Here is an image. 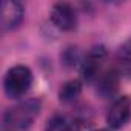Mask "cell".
Listing matches in <instances>:
<instances>
[{"instance_id": "1", "label": "cell", "mask_w": 131, "mask_h": 131, "mask_svg": "<svg viewBox=\"0 0 131 131\" xmlns=\"http://www.w3.org/2000/svg\"><path fill=\"white\" fill-rule=\"evenodd\" d=\"M42 102L39 99H26L5 111L2 119V131H23L31 126L39 116Z\"/></svg>"}, {"instance_id": "11", "label": "cell", "mask_w": 131, "mask_h": 131, "mask_svg": "<svg viewBox=\"0 0 131 131\" xmlns=\"http://www.w3.org/2000/svg\"><path fill=\"white\" fill-rule=\"evenodd\" d=\"M94 131H111V129H108V128H100V129H94Z\"/></svg>"}, {"instance_id": "3", "label": "cell", "mask_w": 131, "mask_h": 131, "mask_svg": "<svg viewBox=\"0 0 131 131\" xmlns=\"http://www.w3.org/2000/svg\"><path fill=\"white\" fill-rule=\"evenodd\" d=\"M51 22L62 31H73L77 26V13L70 3H56L51 8Z\"/></svg>"}, {"instance_id": "7", "label": "cell", "mask_w": 131, "mask_h": 131, "mask_svg": "<svg viewBox=\"0 0 131 131\" xmlns=\"http://www.w3.org/2000/svg\"><path fill=\"white\" fill-rule=\"evenodd\" d=\"M119 76H120V73L116 68L102 71V74L97 77V93L102 97L114 96L119 88Z\"/></svg>"}, {"instance_id": "10", "label": "cell", "mask_w": 131, "mask_h": 131, "mask_svg": "<svg viewBox=\"0 0 131 131\" xmlns=\"http://www.w3.org/2000/svg\"><path fill=\"white\" fill-rule=\"evenodd\" d=\"M45 131H74V126L65 116L56 114L48 120Z\"/></svg>"}, {"instance_id": "4", "label": "cell", "mask_w": 131, "mask_h": 131, "mask_svg": "<svg viewBox=\"0 0 131 131\" xmlns=\"http://www.w3.org/2000/svg\"><path fill=\"white\" fill-rule=\"evenodd\" d=\"M105 57H106V51L103 46H96L86 54V57L82 63V74H83L85 80H88V82L97 80V77L102 74L100 68H102Z\"/></svg>"}, {"instance_id": "8", "label": "cell", "mask_w": 131, "mask_h": 131, "mask_svg": "<svg viewBox=\"0 0 131 131\" xmlns=\"http://www.w3.org/2000/svg\"><path fill=\"white\" fill-rule=\"evenodd\" d=\"M82 93V83L80 80H70L67 82L62 88H60V93H59V99L63 102V103H71L74 102Z\"/></svg>"}, {"instance_id": "5", "label": "cell", "mask_w": 131, "mask_h": 131, "mask_svg": "<svg viewBox=\"0 0 131 131\" xmlns=\"http://www.w3.org/2000/svg\"><path fill=\"white\" fill-rule=\"evenodd\" d=\"M131 114V100L129 97L123 96L114 100V103L111 105L108 116H106V122L110 123V126L113 128H122Z\"/></svg>"}, {"instance_id": "2", "label": "cell", "mask_w": 131, "mask_h": 131, "mask_svg": "<svg viewBox=\"0 0 131 131\" xmlns=\"http://www.w3.org/2000/svg\"><path fill=\"white\" fill-rule=\"evenodd\" d=\"M31 83H32V73L28 67H23V65H17V67L11 68L6 73L3 82L6 94L13 99L25 96V93H28V90L31 88Z\"/></svg>"}, {"instance_id": "6", "label": "cell", "mask_w": 131, "mask_h": 131, "mask_svg": "<svg viewBox=\"0 0 131 131\" xmlns=\"http://www.w3.org/2000/svg\"><path fill=\"white\" fill-rule=\"evenodd\" d=\"M23 19V6L19 2H6L2 3V28L5 31L8 29H14L20 25Z\"/></svg>"}, {"instance_id": "9", "label": "cell", "mask_w": 131, "mask_h": 131, "mask_svg": "<svg viewBox=\"0 0 131 131\" xmlns=\"http://www.w3.org/2000/svg\"><path fill=\"white\" fill-rule=\"evenodd\" d=\"M120 74L131 76V40H128L117 54V67H114Z\"/></svg>"}]
</instances>
